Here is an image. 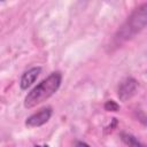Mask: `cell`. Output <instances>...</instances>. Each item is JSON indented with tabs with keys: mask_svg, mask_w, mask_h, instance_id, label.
I'll list each match as a JSON object with an SVG mask.
<instances>
[{
	"mask_svg": "<svg viewBox=\"0 0 147 147\" xmlns=\"http://www.w3.org/2000/svg\"><path fill=\"white\" fill-rule=\"evenodd\" d=\"M62 82V74L60 71L52 72L48 77L41 80L36 87H33L24 99V107L31 109L47 99H49L60 87Z\"/></svg>",
	"mask_w": 147,
	"mask_h": 147,
	"instance_id": "6da1fadb",
	"label": "cell"
},
{
	"mask_svg": "<svg viewBox=\"0 0 147 147\" xmlns=\"http://www.w3.org/2000/svg\"><path fill=\"white\" fill-rule=\"evenodd\" d=\"M147 25V2L136 8L127 17L126 22L121 26L116 38L119 40H126L134 37Z\"/></svg>",
	"mask_w": 147,
	"mask_h": 147,
	"instance_id": "7a4b0ae2",
	"label": "cell"
},
{
	"mask_svg": "<svg viewBox=\"0 0 147 147\" xmlns=\"http://www.w3.org/2000/svg\"><path fill=\"white\" fill-rule=\"evenodd\" d=\"M137 88H138V82L132 77H127L119 83L117 88V96L121 101H126L136 94Z\"/></svg>",
	"mask_w": 147,
	"mask_h": 147,
	"instance_id": "3957f363",
	"label": "cell"
},
{
	"mask_svg": "<svg viewBox=\"0 0 147 147\" xmlns=\"http://www.w3.org/2000/svg\"><path fill=\"white\" fill-rule=\"evenodd\" d=\"M52 114H53V110H52L51 107L42 108L39 111L30 115L26 118V121H25V125L29 126V127H38V126H41V125H44L45 123H47L49 121Z\"/></svg>",
	"mask_w": 147,
	"mask_h": 147,
	"instance_id": "277c9868",
	"label": "cell"
},
{
	"mask_svg": "<svg viewBox=\"0 0 147 147\" xmlns=\"http://www.w3.org/2000/svg\"><path fill=\"white\" fill-rule=\"evenodd\" d=\"M40 72H41V68L40 67H33V68L29 69L28 71H25L21 77L20 87L22 90H28L37 80V78L39 77Z\"/></svg>",
	"mask_w": 147,
	"mask_h": 147,
	"instance_id": "5b68a950",
	"label": "cell"
},
{
	"mask_svg": "<svg viewBox=\"0 0 147 147\" xmlns=\"http://www.w3.org/2000/svg\"><path fill=\"white\" fill-rule=\"evenodd\" d=\"M121 139L127 147H147L146 144L140 142L134 136H132L130 133H126V132L121 133Z\"/></svg>",
	"mask_w": 147,
	"mask_h": 147,
	"instance_id": "8992f818",
	"label": "cell"
},
{
	"mask_svg": "<svg viewBox=\"0 0 147 147\" xmlns=\"http://www.w3.org/2000/svg\"><path fill=\"white\" fill-rule=\"evenodd\" d=\"M103 107H105V110H107V111H118L119 110V105L114 100L106 101Z\"/></svg>",
	"mask_w": 147,
	"mask_h": 147,
	"instance_id": "52a82bcc",
	"label": "cell"
},
{
	"mask_svg": "<svg viewBox=\"0 0 147 147\" xmlns=\"http://www.w3.org/2000/svg\"><path fill=\"white\" fill-rule=\"evenodd\" d=\"M138 119L141 121L145 125H147V115H146L144 111H141V110L138 111Z\"/></svg>",
	"mask_w": 147,
	"mask_h": 147,
	"instance_id": "ba28073f",
	"label": "cell"
},
{
	"mask_svg": "<svg viewBox=\"0 0 147 147\" xmlns=\"http://www.w3.org/2000/svg\"><path fill=\"white\" fill-rule=\"evenodd\" d=\"M76 147H91L88 144L84 142V141H77L76 142Z\"/></svg>",
	"mask_w": 147,
	"mask_h": 147,
	"instance_id": "9c48e42d",
	"label": "cell"
},
{
	"mask_svg": "<svg viewBox=\"0 0 147 147\" xmlns=\"http://www.w3.org/2000/svg\"><path fill=\"white\" fill-rule=\"evenodd\" d=\"M34 147H48V146H47V145H44V146H39V145H36Z\"/></svg>",
	"mask_w": 147,
	"mask_h": 147,
	"instance_id": "30bf717a",
	"label": "cell"
}]
</instances>
